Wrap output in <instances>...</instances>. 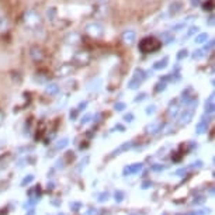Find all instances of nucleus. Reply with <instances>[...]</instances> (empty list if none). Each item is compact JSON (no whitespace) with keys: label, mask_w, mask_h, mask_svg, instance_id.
<instances>
[{"label":"nucleus","mask_w":215,"mask_h":215,"mask_svg":"<svg viewBox=\"0 0 215 215\" xmlns=\"http://www.w3.org/2000/svg\"><path fill=\"white\" fill-rule=\"evenodd\" d=\"M203 40H207V35H200L195 41H197V42H203Z\"/></svg>","instance_id":"20e7f679"},{"label":"nucleus","mask_w":215,"mask_h":215,"mask_svg":"<svg viewBox=\"0 0 215 215\" xmlns=\"http://www.w3.org/2000/svg\"><path fill=\"white\" fill-rule=\"evenodd\" d=\"M167 59H165V61H160V62H158V65H155V69H159V68H165V66H166V63H165V62H166Z\"/></svg>","instance_id":"7ed1b4c3"},{"label":"nucleus","mask_w":215,"mask_h":215,"mask_svg":"<svg viewBox=\"0 0 215 215\" xmlns=\"http://www.w3.org/2000/svg\"><path fill=\"white\" fill-rule=\"evenodd\" d=\"M124 107H125V106H124L122 103H120V104H117V106H115V108H117V110H122Z\"/></svg>","instance_id":"39448f33"},{"label":"nucleus","mask_w":215,"mask_h":215,"mask_svg":"<svg viewBox=\"0 0 215 215\" xmlns=\"http://www.w3.org/2000/svg\"><path fill=\"white\" fill-rule=\"evenodd\" d=\"M141 165H134V166H131V167H127L125 169V173H128V175H131V173H135V172H138L141 170Z\"/></svg>","instance_id":"f03ea898"},{"label":"nucleus","mask_w":215,"mask_h":215,"mask_svg":"<svg viewBox=\"0 0 215 215\" xmlns=\"http://www.w3.org/2000/svg\"><path fill=\"white\" fill-rule=\"evenodd\" d=\"M131 118H132V115H127L125 120H127V121H131Z\"/></svg>","instance_id":"423d86ee"},{"label":"nucleus","mask_w":215,"mask_h":215,"mask_svg":"<svg viewBox=\"0 0 215 215\" xmlns=\"http://www.w3.org/2000/svg\"><path fill=\"white\" fill-rule=\"evenodd\" d=\"M124 40H125V42L131 44V42L135 40V33L134 31H128V33H125L124 34Z\"/></svg>","instance_id":"f257e3e1"}]
</instances>
